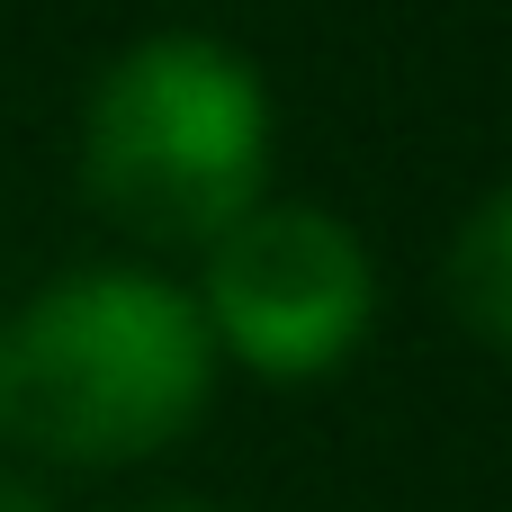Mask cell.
I'll return each mask as SVG.
<instances>
[{
    "label": "cell",
    "mask_w": 512,
    "mask_h": 512,
    "mask_svg": "<svg viewBox=\"0 0 512 512\" xmlns=\"http://www.w3.org/2000/svg\"><path fill=\"white\" fill-rule=\"evenodd\" d=\"M0 512H36V504H18V495H0Z\"/></svg>",
    "instance_id": "cell-6"
},
{
    "label": "cell",
    "mask_w": 512,
    "mask_h": 512,
    "mask_svg": "<svg viewBox=\"0 0 512 512\" xmlns=\"http://www.w3.org/2000/svg\"><path fill=\"white\" fill-rule=\"evenodd\" d=\"M450 306L486 351L512 360V180L495 198H477V216L450 243Z\"/></svg>",
    "instance_id": "cell-4"
},
{
    "label": "cell",
    "mask_w": 512,
    "mask_h": 512,
    "mask_svg": "<svg viewBox=\"0 0 512 512\" xmlns=\"http://www.w3.org/2000/svg\"><path fill=\"white\" fill-rule=\"evenodd\" d=\"M81 189L144 243H216L270 189V90L198 27L135 36L81 108Z\"/></svg>",
    "instance_id": "cell-2"
},
{
    "label": "cell",
    "mask_w": 512,
    "mask_h": 512,
    "mask_svg": "<svg viewBox=\"0 0 512 512\" xmlns=\"http://www.w3.org/2000/svg\"><path fill=\"white\" fill-rule=\"evenodd\" d=\"M216 351H234L243 369L297 387V378H333L369 324H378V270L369 243L297 198H261L234 234L207 243V297H198Z\"/></svg>",
    "instance_id": "cell-3"
},
{
    "label": "cell",
    "mask_w": 512,
    "mask_h": 512,
    "mask_svg": "<svg viewBox=\"0 0 512 512\" xmlns=\"http://www.w3.org/2000/svg\"><path fill=\"white\" fill-rule=\"evenodd\" d=\"M216 333L153 270H63L9 324V423L72 468H126L198 432Z\"/></svg>",
    "instance_id": "cell-1"
},
{
    "label": "cell",
    "mask_w": 512,
    "mask_h": 512,
    "mask_svg": "<svg viewBox=\"0 0 512 512\" xmlns=\"http://www.w3.org/2000/svg\"><path fill=\"white\" fill-rule=\"evenodd\" d=\"M0 432H9V324H0Z\"/></svg>",
    "instance_id": "cell-5"
},
{
    "label": "cell",
    "mask_w": 512,
    "mask_h": 512,
    "mask_svg": "<svg viewBox=\"0 0 512 512\" xmlns=\"http://www.w3.org/2000/svg\"><path fill=\"white\" fill-rule=\"evenodd\" d=\"M180 512H189V504H180Z\"/></svg>",
    "instance_id": "cell-7"
}]
</instances>
